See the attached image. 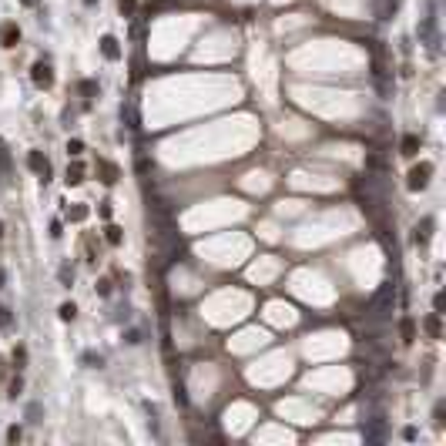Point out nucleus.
Here are the masks:
<instances>
[{
	"label": "nucleus",
	"instance_id": "nucleus-1",
	"mask_svg": "<svg viewBox=\"0 0 446 446\" xmlns=\"http://www.w3.org/2000/svg\"><path fill=\"white\" fill-rule=\"evenodd\" d=\"M392 305H396V289L386 282V285L372 296V302H369V319H386L392 312Z\"/></svg>",
	"mask_w": 446,
	"mask_h": 446
},
{
	"label": "nucleus",
	"instance_id": "nucleus-2",
	"mask_svg": "<svg viewBox=\"0 0 446 446\" xmlns=\"http://www.w3.org/2000/svg\"><path fill=\"white\" fill-rule=\"evenodd\" d=\"M429 175H433V165L429 161H419V165L409 171V191H423L429 185Z\"/></svg>",
	"mask_w": 446,
	"mask_h": 446
},
{
	"label": "nucleus",
	"instance_id": "nucleus-3",
	"mask_svg": "<svg viewBox=\"0 0 446 446\" xmlns=\"http://www.w3.org/2000/svg\"><path fill=\"white\" fill-rule=\"evenodd\" d=\"M27 168H30V171L40 178V185H47V181H51V165H47V158H44L40 151H30V154H27Z\"/></svg>",
	"mask_w": 446,
	"mask_h": 446
},
{
	"label": "nucleus",
	"instance_id": "nucleus-4",
	"mask_svg": "<svg viewBox=\"0 0 446 446\" xmlns=\"http://www.w3.org/2000/svg\"><path fill=\"white\" fill-rule=\"evenodd\" d=\"M30 81H34L37 88H51V84H54V71H51V64L37 60V64H34V71H30Z\"/></svg>",
	"mask_w": 446,
	"mask_h": 446
},
{
	"label": "nucleus",
	"instance_id": "nucleus-5",
	"mask_svg": "<svg viewBox=\"0 0 446 446\" xmlns=\"http://www.w3.org/2000/svg\"><path fill=\"white\" fill-rule=\"evenodd\" d=\"M101 54L108 57V60H118V57H121V47H118V37H111V34H104V37H101Z\"/></svg>",
	"mask_w": 446,
	"mask_h": 446
},
{
	"label": "nucleus",
	"instance_id": "nucleus-6",
	"mask_svg": "<svg viewBox=\"0 0 446 446\" xmlns=\"http://www.w3.org/2000/svg\"><path fill=\"white\" fill-rule=\"evenodd\" d=\"M97 175H101L104 185H114V181H118V168H114L111 161H104V158H97Z\"/></svg>",
	"mask_w": 446,
	"mask_h": 446
},
{
	"label": "nucleus",
	"instance_id": "nucleus-7",
	"mask_svg": "<svg viewBox=\"0 0 446 446\" xmlns=\"http://www.w3.org/2000/svg\"><path fill=\"white\" fill-rule=\"evenodd\" d=\"M10 175H14V171H10V151H7V145L0 141V181L10 185Z\"/></svg>",
	"mask_w": 446,
	"mask_h": 446
},
{
	"label": "nucleus",
	"instance_id": "nucleus-8",
	"mask_svg": "<svg viewBox=\"0 0 446 446\" xmlns=\"http://www.w3.org/2000/svg\"><path fill=\"white\" fill-rule=\"evenodd\" d=\"M121 121H124V124H128L131 131H138V128H141V118H138V108H134V104H121Z\"/></svg>",
	"mask_w": 446,
	"mask_h": 446
},
{
	"label": "nucleus",
	"instance_id": "nucleus-9",
	"mask_svg": "<svg viewBox=\"0 0 446 446\" xmlns=\"http://www.w3.org/2000/svg\"><path fill=\"white\" fill-rule=\"evenodd\" d=\"M17 40H20L17 24H3V27H0V44H3V47H14Z\"/></svg>",
	"mask_w": 446,
	"mask_h": 446
},
{
	"label": "nucleus",
	"instance_id": "nucleus-10",
	"mask_svg": "<svg viewBox=\"0 0 446 446\" xmlns=\"http://www.w3.org/2000/svg\"><path fill=\"white\" fill-rule=\"evenodd\" d=\"M429 235H433V218H423V222L416 225V242L429 245Z\"/></svg>",
	"mask_w": 446,
	"mask_h": 446
},
{
	"label": "nucleus",
	"instance_id": "nucleus-11",
	"mask_svg": "<svg viewBox=\"0 0 446 446\" xmlns=\"http://www.w3.org/2000/svg\"><path fill=\"white\" fill-rule=\"evenodd\" d=\"M67 185H81L84 181V165L81 161H74V165H67V178H64Z\"/></svg>",
	"mask_w": 446,
	"mask_h": 446
},
{
	"label": "nucleus",
	"instance_id": "nucleus-12",
	"mask_svg": "<svg viewBox=\"0 0 446 446\" xmlns=\"http://www.w3.org/2000/svg\"><path fill=\"white\" fill-rule=\"evenodd\" d=\"M416 151H419V138H416V134H406V138H403V145H399V154L413 158Z\"/></svg>",
	"mask_w": 446,
	"mask_h": 446
},
{
	"label": "nucleus",
	"instance_id": "nucleus-13",
	"mask_svg": "<svg viewBox=\"0 0 446 446\" xmlns=\"http://www.w3.org/2000/svg\"><path fill=\"white\" fill-rule=\"evenodd\" d=\"M57 279H60V285H67V289H71V282H74V268H71L67 262H60V268H57Z\"/></svg>",
	"mask_w": 446,
	"mask_h": 446
},
{
	"label": "nucleus",
	"instance_id": "nucleus-14",
	"mask_svg": "<svg viewBox=\"0 0 446 446\" xmlns=\"http://www.w3.org/2000/svg\"><path fill=\"white\" fill-rule=\"evenodd\" d=\"M426 332L433 335V339H440V335H443V326H440V312H433V316L426 319Z\"/></svg>",
	"mask_w": 446,
	"mask_h": 446
},
{
	"label": "nucleus",
	"instance_id": "nucleus-15",
	"mask_svg": "<svg viewBox=\"0 0 446 446\" xmlns=\"http://www.w3.org/2000/svg\"><path fill=\"white\" fill-rule=\"evenodd\" d=\"M399 335H403V342H413V339H416V326H413V319H403V322H399Z\"/></svg>",
	"mask_w": 446,
	"mask_h": 446
},
{
	"label": "nucleus",
	"instance_id": "nucleus-16",
	"mask_svg": "<svg viewBox=\"0 0 446 446\" xmlns=\"http://www.w3.org/2000/svg\"><path fill=\"white\" fill-rule=\"evenodd\" d=\"M104 238H108L111 245H121V238H124V232H121L118 225H108V228H104Z\"/></svg>",
	"mask_w": 446,
	"mask_h": 446
},
{
	"label": "nucleus",
	"instance_id": "nucleus-17",
	"mask_svg": "<svg viewBox=\"0 0 446 446\" xmlns=\"http://www.w3.org/2000/svg\"><path fill=\"white\" fill-rule=\"evenodd\" d=\"M57 312H60V319H64V322H74V316H77V305H74V302H64V305H60Z\"/></svg>",
	"mask_w": 446,
	"mask_h": 446
},
{
	"label": "nucleus",
	"instance_id": "nucleus-18",
	"mask_svg": "<svg viewBox=\"0 0 446 446\" xmlns=\"http://www.w3.org/2000/svg\"><path fill=\"white\" fill-rule=\"evenodd\" d=\"M84 218H88V208H84V205H77V208L67 211V222H84Z\"/></svg>",
	"mask_w": 446,
	"mask_h": 446
},
{
	"label": "nucleus",
	"instance_id": "nucleus-19",
	"mask_svg": "<svg viewBox=\"0 0 446 446\" xmlns=\"http://www.w3.org/2000/svg\"><path fill=\"white\" fill-rule=\"evenodd\" d=\"M366 168H369V171H386L383 158H376V154H366Z\"/></svg>",
	"mask_w": 446,
	"mask_h": 446
},
{
	"label": "nucleus",
	"instance_id": "nucleus-20",
	"mask_svg": "<svg viewBox=\"0 0 446 446\" xmlns=\"http://www.w3.org/2000/svg\"><path fill=\"white\" fill-rule=\"evenodd\" d=\"M14 326V316H10V309L7 305H0V329H10Z\"/></svg>",
	"mask_w": 446,
	"mask_h": 446
},
{
	"label": "nucleus",
	"instance_id": "nucleus-21",
	"mask_svg": "<svg viewBox=\"0 0 446 446\" xmlns=\"http://www.w3.org/2000/svg\"><path fill=\"white\" fill-rule=\"evenodd\" d=\"M81 94H84V97H94V94H97V84H94V81H81Z\"/></svg>",
	"mask_w": 446,
	"mask_h": 446
},
{
	"label": "nucleus",
	"instance_id": "nucleus-22",
	"mask_svg": "<svg viewBox=\"0 0 446 446\" xmlns=\"http://www.w3.org/2000/svg\"><path fill=\"white\" fill-rule=\"evenodd\" d=\"M67 151H71V154H81V151H84V141H81V138H71V141H67Z\"/></svg>",
	"mask_w": 446,
	"mask_h": 446
},
{
	"label": "nucleus",
	"instance_id": "nucleus-23",
	"mask_svg": "<svg viewBox=\"0 0 446 446\" xmlns=\"http://www.w3.org/2000/svg\"><path fill=\"white\" fill-rule=\"evenodd\" d=\"M97 296H111V279H97Z\"/></svg>",
	"mask_w": 446,
	"mask_h": 446
},
{
	"label": "nucleus",
	"instance_id": "nucleus-24",
	"mask_svg": "<svg viewBox=\"0 0 446 446\" xmlns=\"http://www.w3.org/2000/svg\"><path fill=\"white\" fill-rule=\"evenodd\" d=\"M175 399H178V406H188V396H185V386H181V383H175Z\"/></svg>",
	"mask_w": 446,
	"mask_h": 446
},
{
	"label": "nucleus",
	"instance_id": "nucleus-25",
	"mask_svg": "<svg viewBox=\"0 0 446 446\" xmlns=\"http://www.w3.org/2000/svg\"><path fill=\"white\" fill-rule=\"evenodd\" d=\"M20 389H24V379L17 376V379L10 383V392H7V396H10V399H17V396H20Z\"/></svg>",
	"mask_w": 446,
	"mask_h": 446
},
{
	"label": "nucleus",
	"instance_id": "nucleus-26",
	"mask_svg": "<svg viewBox=\"0 0 446 446\" xmlns=\"http://www.w3.org/2000/svg\"><path fill=\"white\" fill-rule=\"evenodd\" d=\"M433 309H436V312H443V309H446V296H443V292L433 296Z\"/></svg>",
	"mask_w": 446,
	"mask_h": 446
},
{
	"label": "nucleus",
	"instance_id": "nucleus-27",
	"mask_svg": "<svg viewBox=\"0 0 446 446\" xmlns=\"http://www.w3.org/2000/svg\"><path fill=\"white\" fill-rule=\"evenodd\" d=\"M27 419H30V423H37V419H40V406H37V403L27 406Z\"/></svg>",
	"mask_w": 446,
	"mask_h": 446
},
{
	"label": "nucleus",
	"instance_id": "nucleus-28",
	"mask_svg": "<svg viewBox=\"0 0 446 446\" xmlns=\"http://www.w3.org/2000/svg\"><path fill=\"white\" fill-rule=\"evenodd\" d=\"M134 7H138V0H121V10H124V17L134 14Z\"/></svg>",
	"mask_w": 446,
	"mask_h": 446
},
{
	"label": "nucleus",
	"instance_id": "nucleus-29",
	"mask_svg": "<svg viewBox=\"0 0 446 446\" xmlns=\"http://www.w3.org/2000/svg\"><path fill=\"white\" fill-rule=\"evenodd\" d=\"M148 168H151V161L145 154H138V175H148Z\"/></svg>",
	"mask_w": 446,
	"mask_h": 446
},
{
	"label": "nucleus",
	"instance_id": "nucleus-30",
	"mask_svg": "<svg viewBox=\"0 0 446 446\" xmlns=\"http://www.w3.org/2000/svg\"><path fill=\"white\" fill-rule=\"evenodd\" d=\"M7 443H20V426H10V429H7Z\"/></svg>",
	"mask_w": 446,
	"mask_h": 446
},
{
	"label": "nucleus",
	"instance_id": "nucleus-31",
	"mask_svg": "<svg viewBox=\"0 0 446 446\" xmlns=\"http://www.w3.org/2000/svg\"><path fill=\"white\" fill-rule=\"evenodd\" d=\"M124 339H128L131 346H138V342H141V332H138V329H128V332H124Z\"/></svg>",
	"mask_w": 446,
	"mask_h": 446
},
{
	"label": "nucleus",
	"instance_id": "nucleus-32",
	"mask_svg": "<svg viewBox=\"0 0 446 446\" xmlns=\"http://www.w3.org/2000/svg\"><path fill=\"white\" fill-rule=\"evenodd\" d=\"M97 215H101V218H111V202H101V205H97Z\"/></svg>",
	"mask_w": 446,
	"mask_h": 446
},
{
	"label": "nucleus",
	"instance_id": "nucleus-33",
	"mask_svg": "<svg viewBox=\"0 0 446 446\" xmlns=\"http://www.w3.org/2000/svg\"><path fill=\"white\" fill-rule=\"evenodd\" d=\"M24 359H27V349H14V362H17V369L24 366Z\"/></svg>",
	"mask_w": 446,
	"mask_h": 446
},
{
	"label": "nucleus",
	"instance_id": "nucleus-34",
	"mask_svg": "<svg viewBox=\"0 0 446 446\" xmlns=\"http://www.w3.org/2000/svg\"><path fill=\"white\" fill-rule=\"evenodd\" d=\"M84 362H91V366H101L104 359H101V356H94V353H84Z\"/></svg>",
	"mask_w": 446,
	"mask_h": 446
},
{
	"label": "nucleus",
	"instance_id": "nucleus-35",
	"mask_svg": "<svg viewBox=\"0 0 446 446\" xmlns=\"http://www.w3.org/2000/svg\"><path fill=\"white\" fill-rule=\"evenodd\" d=\"M403 440H409V443H413V440H416V429L406 426V429H403Z\"/></svg>",
	"mask_w": 446,
	"mask_h": 446
},
{
	"label": "nucleus",
	"instance_id": "nucleus-36",
	"mask_svg": "<svg viewBox=\"0 0 446 446\" xmlns=\"http://www.w3.org/2000/svg\"><path fill=\"white\" fill-rule=\"evenodd\" d=\"M51 238H60V222H51Z\"/></svg>",
	"mask_w": 446,
	"mask_h": 446
},
{
	"label": "nucleus",
	"instance_id": "nucleus-37",
	"mask_svg": "<svg viewBox=\"0 0 446 446\" xmlns=\"http://www.w3.org/2000/svg\"><path fill=\"white\" fill-rule=\"evenodd\" d=\"M396 7H399V0H386V14H392Z\"/></svg>",
	"mask_w": 446,
	"mask_h": 446
},
{
	"label": "nucleus",
	"instance_id": "nucleus-38",
	"mask_svg": "<svg viewBox=\"0 0 446 446\" xmlns=\"http://www.w3.org/2000/svg\"><path fill=\"white\" fill-rule=\"evenodd\" d=\"M3 285H7V272L0 268V289H3Z\"/></svg>",
	"mask_w": 446,
	"mask_h": 446
},
{
	"label": "nucleus",
	"instance_id": "nucleus-39",
	"mask_svg": "<svg viewBox=\"0 0 446 446\" xmlns=\"http://www.w3.org/2000/svg\"><path fill=\"white\" fill-rule=\"evenodd\" d=\"M94 3H97V0H84V7H94Z\"/></svg>",
	"mask_w": 446,
	"mask_h": 446
},
{
	"label": "nucleus",
	"instance_id": "nucleus-40",
	"mask_svg": "<svg viewBox=\"0 0 446 446\" xmlns=\"http://www.w3.org/2000/svg\"><path fill=\"white\" fill-rule=\"evenodd\" d=\"M0 376H3V359H0Z\"/></svg>",
	"mask_w": 446,
	"mask_h": 446
},
{
	"label": "nucleus",
	"instance_id": "nucleus-41",
	"mask_svg": "<svg viewBox=\"0 0 446 446\" xmlns=\"http://www.w3.org/2000/svg\"><path fill=\"white\" fill-rule=\"evenodd\" d=\"M0 235H3V222H0Z\"/></svg>",
	"mask_w": 446,
	"mask_h": 446
},
{
	"label": "nucleus",
	"instance_id": "nucleus-42",
	"mask_svg": "<svg viewBox=\"0 0 446 446\" xmlns=\"http://www.w3.org/2000/svg\"><path fill=\"white\" fill-rule=\"evenodd\" d=\"M27 3H34V0H27Z\"/></svg>",
	"mask_w": 446,
	"mask_h": 446
}]
</instances>
